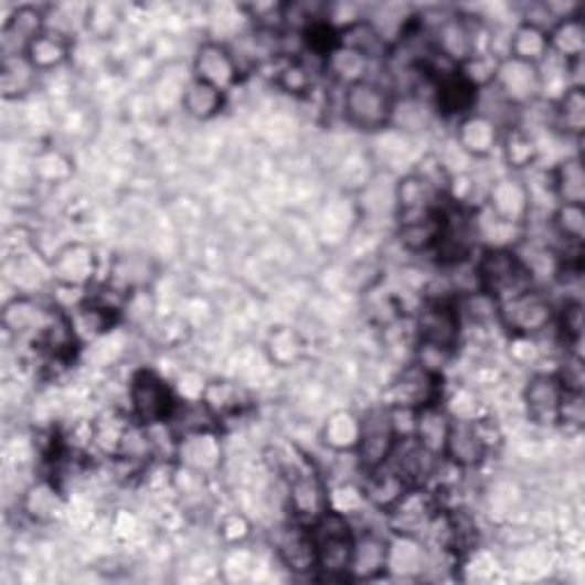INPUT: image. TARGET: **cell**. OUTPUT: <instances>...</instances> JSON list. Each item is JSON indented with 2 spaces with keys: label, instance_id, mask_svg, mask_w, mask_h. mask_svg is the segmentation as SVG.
Listing matches in <instances>:
<instances>
[{
  "label": "cell",
  "instance_id": "obj_33",
  "mask_svg": "<svg viewBox=\"0 0 585 585\" xmlns=\"http://www.w3.org/2000/svg\"><path fill=\"white\" fill-rule=\"evenodd\" d=\"M508 55L514 60L538 64L540 67V64H544L551 57L546 30L529 21H519L510 32Z\"/></svg>",
  "mask_w": 585,
  "mask_h": 585
},
{
  "label": "cell",
  "instance_id": "obj_55",
  "mask_svg": "<svg viewBox=\"0 0 585 585\" xmlns=\"http://www.w3.org/2000/svg\"><path fill=\"white\" fill-rule=\"evenodd\" d=\"M556 375L570 392H583V357L567 352V360Z\"/></svg>",
  "mask_w": 585,
  "mask_h": 585
},
{
  "label": "cell",
  "instance_id": "obj_44",
  "mask_svg": "<svg viewBox=\"0 0 585 585\" xmlns=\"http://www.w3.org/2000/svg\"><path fill=\"white\" fill-rule=\"evenodd\" d=\"M551 226L567 247L581 249L585 238V209L583 204H559L551 217Z\"/></svg>",
  "mask_w": 585,
  "mask_h": 585
},
{
  "label": "cell",
  "instance_id": "obj_14",
  "mask_svg": "<svg viewBox=\"0 0 585 585\" xmlns=\"http://www.w3.org/2000/svg\"><path fill=\"white\" fill-rule=\"evenodd\" d=\"M49 273L57 286L87 290L94 284L96 273H99V256H96L92 245L74 241L55 252L49 264Z\"/></svg>",
  "mask_w": 585,
  "mask_h": 585
},
{
  "label": "cell",
  "instance_id": "obj_37",
  "mask_svg": "<svg viewBox=\"0 0 585 585\" xmlns=\"http://www.w3.org/2000/svg\"><path fill=\"white\" fill-rule=\"evenodd\" d=\"M202 401L215 414L220 424L226 418H234V416L243 414L245 407L249 405V396H247L245 389L236 382H230V380H209Z\"/></svg>",
  "mask_w": 585,
  "mask_h": 585
},
{
  "label": "cell",
  "instance_id": "obj_10",
  "mask_svg": "<svg viewBox=\"0 0 585 585\" xmlns=\"http://www.w3.org/2000/svg\"><path fill=\"white\" fill-rule=\"evenodd\" d=\"M396 442L398 435L394 428L392 410L386 405L371 410L369 414L362 416V437L360 446L354 450L357 467H360L362 474H366L386 465L396 448Z\"/></svg>",
  "mask_w": 585,
  "mask_h": 585
},
{
  "label": "cell",
  "instance_id": "obj_49",
  "mask_svg": "<svg viewBox=\"0 0 585 585\" xmlns=\"http://www.w3.org/2000/svg\"><path fill=\"white\" fill-rule=\"evenodd\" d=\"M74 172L72 160L64 156L62 151L46 149L35 158V174L46 181V183H60L64 179H70Z\"/></svg>",
  "mask_w": 585,
  "mask_h": 585
},
{
  "label": "cell",
  "instance_id": "obj_13",
  "mask_svg": "<svg viewBox=\"0 0 585 585\" xmlns=\"http://www.w3.org/2000/svg\"><path fill=\"white\" fill-rule=\"evenodd\" d=\"M241 60L222 42H204L192 60V78H198L220 92H230L241 81Z\"/></svg>",
  "mask_w": 585,
  "mask_h": 585
},
{
  "label": "cell",
  "instance_id": "obj_52",
  "mask_svg": "<svg viewBox=\"0 0 585 585\" xmlns=\"http://www.w3.org/2000/svg\"><path fill=\"white\" fill-rule=\"evenodd\" d=\"M252 535V524L249 519L241 512H230L222 517L220 522V538L224 540V544L230 546H241L245 544V540Z\"/></svg>",
  "mask_w": 585,
  "mask_h": 585
},
{
  "label": "cell",
  "instance_id": "obj_28",
  "mask_svg": "<svg viewBox=\"0 0 585 585\" xmlns=\"http://www.w3.org/2000/svg\"><path fill=\"white\" fill-rule=\"evenodd\" d=\"M362 437V416L352 410L332 412L320 428V442L337 455H354Z\"/></svg>",
  "mask_w": 585,
  "mask_h": 585
},
{
  "label": "cell",
  "instance_id": "obj_45",
  "mask_svg": "<svg viewBox=\"0 0 585 585\" xmlns=\"http://www.w3.org/2000/svg\"><path fill=\"white\" fill-rule=\"evenodd\" d=\"M499 55L497 53H476L458 64V74L467 81L476 92H482L494 85V76L499 70Z\"/></svg>",
  "mask_w": 585,
  "mask_h": 585
},
{
  "label": "cell",
  "instance_id": "obj_31",
  "mask_svg": "<svg viewBox=\"0 0 585 585\" xmlns=\"http://www.w3.org/2000/svg\"><path fill=\"white\" fill-rule=\"evenodd\" d=\"M72 51H74L72 38L60 35V32L46 28L42 35L28 46L25 57L32 62V67H35L40 74H46V72H55L64 67V64H67L72 57Z\"/></svg>",
  "mask_w": 585,
  "mask_h": 585
},
{
  "label": "cell",
  "instance_id": "obj_3",
  "mask_svg": "<svg viewBox=\"0 0 585 585\" xmlns=\"http://www.w3.org/2000/svg\"><path fill=\"white\" fill-rule=\"evenodd\" d=\"M394 102L396 96L392 89L371 78L352 83L343 94V117L357 131L377 134L382 128L392 126Z\"/></svg>",
  "mask_w": 585,
  "mask_h": 585
},
{
  "label": "cell",
  "instance_id": "obj_40",
  "mask_svg": "<svg viewBox=\"0 0 585 585\" xmlns=\"http://www.w3.org/2000/svg\"><path fill=\"white\" fill-rule=\"evenodd\" d=\"M266 354L277 369H292L305 360L307 343L298 330L275 328L266 339Z\"/></svg>",
  "mask_w": 585,
  "mask_h": 585
},
{
  "label": "cell",
  "instance_id": "obj_46",
  "mask_svg": "<svg viewBox=\"0 0 585 585\" xmlns=\"http://www.w3.org/2000/svg\"><path fill=\"white\" fill-rule=\"evenodd\" d=\"M561 337L565 341V348L570 354L583 357V305L578 300H567L563 309L556 313Z\"/></svg>",
  "mask_w": 585,
  "mask_h": 585
},
{
  "label": "cell",
  "instance_id": "obj_9",
  "mask_svg": "<svg viewBox=\"0 0 585 585\" xmlns=\"http://www.w3.org/2000/svg\"><path fill=\"white\" fill-rule=\"evenodd\" d=\"M446 194L433 181L412 172L394 185V211L398 226L426 222L444 211Z\"/></svg>",
  "mask_w": 585,
  "mask_h": 585
},
{
  "label": "cell",
  "instance_id": "obj_15",
  "mask_svg": "<svg viewBox=\"0 0 585 585\" xmlns=\"http://www.w3.org/2000/svg\"><path fill=\"white\" fill-rule=\"evenodd\" d=\"M174 458L177 465L198 471L202 476H213L222 467L224 448H222V437L215 430H198L188 433L183 437H177L174 442Z\"/></svg>",
  "mask_w": 585,
  "mask_h": 585
},
{
  "label": "cell",
  "instance_id": "obj_38",
  "mask_svg": "<svg viewBox=\"0 0 585 585\" xmlns=\"http://www.w3.org/2000/svg\"><path fill=\"white\" fill-rule=\"evenodd\" d=\"M226 104V94L192 78L183 92H181V108L188 117L198 119V121H209L213 117H217L224 110Z\"/></svg>",
  "mask_w": 585,
  "mask_h": 585
},
{
  "label": "cell",
  "instance_id": "obj_29",
  "mask_svg": "<svg viewBox=\"0 0 585 585\" xmlns=\"http://www.w3.org/2000/svg\"><path fill=\"white\" fill-rule=\"evenodd\" d=\"M337 46L360 53L371 62L392 55V46L386 44V40L380 35L377 28L364 17L337 30Z\"/></svg>",
  "mask_w": 585,
  "mask_h": 585
},
{
  "label": "cell",
  "instance_id": "obj_41",
  "mask_svg": "<svg viewBox=\"0 0 585 585\" xmlns=\"http://www.w3.org/2000/svg\"><path fill=\"white\" fill-rule=\"evenodd\" d=\"M23 512L35 522H53L64 512V499L51 480H40L25 492Z\"/></svg>",
  "mask_w": 585,
  "mask_h": 585
},
{
  "label": "cell",
  "instance_id": "obj_36",
  "mask_svg": "<svg viewBox=\"0 0 585 585\" xmlns=\"http://www.w3.org/2000/svg\"><path fill=\"white\" fill-rule=\"evenodd\" d=\"M551 190L559 204H583L585 202V172L583 158L578 153L565 156L551 170Z\"/></svg>",
  "mask_w": 585,
  "mask_h": 585
},
{
  "label": "cell",
  "instance_id": "obj_32",
  "mask_svg": "<svg viewBox=\"0 0 585 585\" xmlns=\"http://www.w3.org/2000/svg\"><path fill=\"white\" fill-rule=\"evenodd\" d=\"M450 424L453 418L448 416V412L444 410L442 403L437 405H428L424 410H416V416H414V433L412 437L428 448L430 453L435 455H444V446H446V437H448V430H450Z\"/></svg>",
  "mask_w": 585,
  "mask_h": 585
},
{
  "label": "cell",
  "instance_id": "obj_39",
  "mask_svg": "<svg viewBox=\"0 0 585 585\" xmlns=\"http://www.w3.org/2000/svg\"><path fill=\"white\" fill-rule=\"evenodd\" d=\"M40 72L32 67L25 55H3L0 62V92L6 99H21V96L35 89Z\"/></svg>",
  "mask_w": 585,
  "mask_h": 585
},
{
  "label": "cell",
  "instance_id": "obj_19",
  "mask_svg": "<svg viewBox=\"0 0 585 585\" xmlns=\"http://www.w3.org/2000/svg\"><path fill=\"white\" fill-rule=\"evenodd\" d=\"M439 460V455L421 446L414 437H403L396 442L389 465L407 480L410 487H428L437 476Z\"/></svg>",
  "mask_w": 585,
  "mask_h": 585
},
{
  "label": "cell",
  "instance_id": "obj_42",
  "mask_svg": "<svg viewBox=\"0 0 585 585\" xmlns=\"http://www.w3.org/2000/svg\"><path fill=\"white\" fill-rule=\"evenodd\" d=\"M556 126L572 138H581L585 131V87H567L556 96L554 104Z\"/></svg>",
  "mask_w": 585,
  "mask_h": 585
},
{
  "label": "cell",
  "instance_id": "obj_11",
  "mask_svg": "<svg viewBox=\"0 0 585 585\" xmlns=\"http://www.w3.org/2000/svg\"><path fill=\"white\" fill-rule=\"evenodd\" d=\"M492 87L510 108H529L542 99V67L506 55L499 60Z\"/></svg>",
  "mask_w": 585,
  "mask_h": 585
},
{
  "label": "cell",
  "instance_id": "obj_26",
  "mask_svg": "<svg viewBox=\"0 0 585 585\" xmlns=\"http://www.w3.org/2000/svg\"><path fill=\"white\" fill-rule=\"evenodd\" d=\"M119 313L94 302L87 298L83 305H78L74 311H70V322H72V332L78 341V345H92L96 341H102L113 332L117 325Z\"/></svg>",
  "mask_w": 585,
  "mask_h": 585
},
{
  "label": "cell",
  "instance_id": "obj_2",
  "mask_svg": "<svg viewBox=\"0 0 585 585\" xmlns=\"http://www.w3.org/2000/svg\"><path fill=\"white\" fill-rule=\"evenodd\" d=\"M309 529L316 544V572L322 578L332 581L348 578L354 546V529L350 526V519L328 510Z\"/></svg>",
  "mask_w": 585,
  "mask_h": 585
},
{
  "label": "cell",
  "instance_id": "obj_54",
  "mask_svg": "<svg viewBox=\"0 0 585 585\" xmlns=\"http://www.w3.org/2000/svg\"><path fill=\"white\" fill-rule=\"evenodd\" d=\"M119 23V14L113 6H89L87 17H85V28L92 30L94 35H108L113 28Z\"/></svg>",
  "mask_w": 585,
  "mask_h": 585
},
{
  "label": "cell",
  "instance_id": "obj_16",
  "mask_svg": "<svg viewBox=\"0 0 585 585\" xmlns=\"http://www.w3.org/2000/svg\"><path fill=\"white\" fill-rule=\"evenodd\" d=\"M565 384L556 373H535L524 386L526 414L540 428L559 426Z\"/></svg>",
  "mask_w": 585,
  "mask_h": 585
},
{
  "label": "cell",
  "instance_id": "obj_50",
  "mask_svg": "<svg viewBox=\"0 0 585 585\" xmlns=\"http://www.w3.org/2000/svg\"><path fill=\"white\" fill-rule=\"evenodd\" d=\"M277 85L288 94H307L313 85L311 70L302 60H288L277 72Z\"/></svg>",
  "mask_w": 585,
  "mask_h": 585
},
{
  "label": "cell",
  "instance_id": "obj_4",
  "mask_svg": "<svg viewBox=\"0 0 585 585\" xmlns=\"http://www.w3.org/2000/svg\"><path fill=\"white\" fill-rule=\"evenodd\" d=\"M284 478L288 480V508L296 522L311 526L330 510V485L309 458H298Z\"/></svg>",
  "mask_w": 585,
  "mask_h": 585
},
{
  "label": "cell",
  "instance_id": "obj_20",
  "mask_svg": "<svg viewBox=\"0 0 585 585\" xmlns=\"http://www.w3.org/2000/svg\"><path fill=\"white\" fill-rule=\"evenodd\" d=\"M503 128L482 113H469L458 121V131H455V145L458 149L474 160L490 158L501 145Z\"/></svg>",
  "mask_w": 585,
  "mask_h": 585
},
{
  "label": "cell",
  "instance_id": "obj_18",
  "mask_svg": "<svg viewBox=\"0 0 585 585\" xmlns=\"http://www.w3.org/2000/svg\"><path fill=\"white\" fill-rule=\"evenodd\" d=\"M430 567V554L418 535L398 533L386 544V574L392 578H418Z\"/></svg>",
  "mask_w": 585,
  "mask_h": 585
},
{
  "label": "cell",
  "instance_id": "obj_24",
  "mask_svg": "<svg viewBox=\"0 0 585 585\" xmlns=\"http://www.w3.org/2000/svg\"><path fill=\"white\" fill-rule=\"evenodd\" d=\"M386 544L389 538L375 531H354V546L350 561V581H375L386 574Z\"/></svg>",
  "mask_w": 585,
  "mask_h": 585
},
{
  "label": "cell",
  "instance_id": "obj_7",
  "mask_svg": "<svg viewBox=\"0 0 585 585\" xmlns=\"http://www.w3.org/2000/svg\"><path fill=\"white\" fill-rule=\"evenodd\" d=\"M462 334V313L458 302L439 298L428 300L416 313V337L418 345L455 352Z\"/></svg>",
  "mask_w": 585,
  "mask_h": 585
},
{
  "label": "cell",
  "instance_id": "obj_27",
  "mask_svg": "<svg viewBox=\"0 0 585 585\" xmlns=\"http://www.w3.org/2000/svg\"><path fill=\"white\" fill-rule=\"evenodd\" d=\"M153 279L156 266L151 258H147L145 254H121L113 262L106 284L131 298L136 292L147 290Z\"/></svg>",
  "mask_w": 585,
  "mask_h": 585
},
{
  "label": "cell",
  "instance_id": "obj_51",
  "mask_svg": "<svg viewBox=\"0 0 585 585\" xmlns=\"http://www.w3.org/2000/svg\"><path fill=\"white\" fill-rule=\"evenodd\" d=\"M559 426H565L567 430H581L585 426L583 392H570V389H565V396L561 403V414H559Z\"/></svg>",
  "mask_w": 585,
  "mask_h": 585
},
{
  "label": "cell",
  "instance_id": "obj_1",
  "mask_svg": "<svg viewBox=\"0 0 585 585\" xmlns=\"http://www.w3.org/2000/svg\"><path fill=\"white\" fill-rule=\"evenodd\" d=\"M476 286L499 305L533 288V268L517 249H482L476 264Z\"/></svg>",
  "mask_w": 585,
  "mask_h": 585
},
{
  "label": "cell",
  "instance_id": "obj_23",
  "mask_svg": "<svg viewBox=\"0 0 585 585\" xmlns=\"http://www.w3.org/2000/svg\"><path fill=\"white\" fill-rule=\"evenodd\" d=\"M487 450L474 421H453L442 458L458 469H474L485 462Z\"/></svg>",
  "mask_w": 585,
  "mask_h": 585
},
{
  "label": "cell",
  "instance_id": "obj_21",
  "mask_svg": "<svg viewBox=\"0 0 585 585\" xmlns=\"http://www.w3.org/2000/svg\"><path fill=\"white\" fill-rule=\"evenodd\" d=\"M46 14L35 6H19L0 30V49L3 55H25L28 46L46 30Z\"/></svg>",
  "mask_w": 585,
  "mask_h": 585
},
{
  "label": "cell",
  "instance_id": "obj_17",
  "mask_svg": "<svg viewBox=\"0 0 585 585\" xmlns=\"http://www.w3.org/2000/svg\"><path fill=\"white\" fill-rule=\"evenodd\" d=\"M275 554L279 563L298 576L313 574L316 563V544L311 529L292 519V524H286L275 535Z\"/></svg>",
  "mask_w": 585,
  "mask_h": 585
},
{
  "label": "cell",
  "instance_id": "obj_34",
  "mask_svg": "<svg viewBox=\"0 0 585 585\" xmlns=\"http://www.w3.org/2000/svg\"><path fill=\"white\" fill-rule=\"evenodd\" d=\"M549 35V51L561 62L583 60L585 55V23L583 17H567L556 21L546 30Z\"/></svg>",
  "mask_w": 585,
  "mask_h": 585
},
{
  "label": "cell",
  "instance_id": "obj_35",
  "mask_svg": "<svg viewBox=\"0 0 585 585\" xmlns=\"http://www.w3.org/2000/svg\"><path fill=\"white\" fill-rule=\"evenodd\" d=\"M503 160L510 172L519 174L529 168H533L540 158V145L522 126H508L501 134V145H499Z\"/></svg>",
  "mask_w": 585,
  "mask_h": 585
},
{
  "label": "cell",
  "instance_id": "obj_30",
  "mask_svg": "<svg viewBox=\"0 0 585 585\" xmlns=\"http://www.w3.org/2000/svg\"><path fill=\"white\" fill-rule=\"evenodd\" d=\"M136 424L134 416H124L119 412H104L102 416H96L89 426V444L102 450L108 458H119V453L124 448V442L128 437V430Z\"/></svg>",
  "mask_w": 585,
  "mask_h": 585
},
{
  "label": "cell",
  "instance_id": "obj_8",
  "mask_svg": "<svg viewBox=\"0 0 585 585\" xmlns=\"http://www.w3.org/2000/svg\"><path fill=\"white\" fill-rule=\"evenodd\" d=\"M444 398V377L437 371L426 369L424 364L405 366L394 382L386 389V405L403 410H424L437 405Z\"/></svg>",
  "mask_w": 585,
  "mask_h": 585
},
{
  "label": "cell",
  "instance_id": "obj_12",
  "mask_svg": "<svg viewBox=\"0 0 585 585\" xmlns=\"http://www.w3.org/2000/svg\"><path fill=\"white\" fill-rule=\"evenodd\" d=\"M485 211H490L497 220L512 224V226H526L531 211H533V194L526 181L514 174L497 177L485 192Z\"/></svg>",
  "mask_w": 585,
  "mask_h": 585
},
{
  "label": "cell",
  "instance_id": "obj_53",
  "mask_svg": "<svg viewBox=\"0 0 585 585\" xmlns=\"http://www.w3.org/2000/svg\"><path fill=\"white\" fill-rule=\"evenodd\" d=\"M209 380L198 371H181L174 380V394L179 401H202Z\"/></svg>",
  "mask_w": 585,
  "mask_h": 585
},
{
  "label": "cell",
  "instance_id": "obj_48",
  "mask_svg": "<svg viewBox=\"0 0 585 585\" xmlns=\"http://www.w3.org/2000/svg\"><path fill=\"white\" fill-rule=\"evenodd\" d=\"M442 405L453 421H476L485 416L480 398L471 386H455L450 394L442 398Z\"/></svg>",
  "mask_w": 585,
  "mask_h": 585
},
{
  "label": "cell",
  "instance_id": "obj_43",
  "mask_svg": "<svg viewBox=\"0 0 585 585\" xmlns=\"http://www.w3.org/2000/svg\"><path fill=\"white\" fill-rule=\"evenodd\" d=\"M325 64H328V72L341 81L345 87L352 83H360V81H369V67H371V60H366L364 55L354 53L350 49L337 46L328 57H325Z\"/></svg>",
  "mask_w": 585,
  "mask_h": 585
},
{
  "label": "cell",
  "instance_id": "obj_47",
  "mask_svg": "<svg viewBox=\"0 0 585 585\" xmlns=\"http://www.w3.org/2000/svg\"><path fill=\"white\" fill-rule=\"evenodd\" d=\"M369 508L364 487L354 482H339L330 487V510L343 517L362 514Z\"/></svg>",
  "mask_w": 585,
  "mask_h": 585
},
{
  "label": "cell",
  "instance_id": "obj_5",
  "mask_svg": "<svg viewBox=\"0 0 585 585\" xmlns=\"http://www.w3.org/2000/svg\"><path fill=\"white\" fill-rule=\"evenodd\" d=\"M128 403H131V416L147 428L168 426V421L179 403L174 386L160 377L158 373L142 369L131 377L128 384Z\"/></svg>",
  "mask_w": 585,
  "mask_h": 585
},
{
  "label": "cell",
  "instance_id": "obj_6",
  "mask_svg": "<svg viewBox=\"0 0 585 585\" xmlns=\"http://www.w3.org/2000/svg\"><path fill=\"white\" fill-rule=\"evenodd\" d=\"M499 320L512 337H538L556 320V307L544 292L529 288L499 302Z\"/></svg>",
  "mask_w": 585,
  "mask_h": 585
},
{
  "label": "cell",
  "instance_id": "obj_22",
  "mask_svg": "<svg viewBox=\"0 0 585 585\" xmlns=\"http://www.w3.org/2000/svg\"><path fill=\"white\" fill-rule=\"evenodd\" d=\"M60 309H51L30 296H17L3 307V328L19 337H42Z\"/></svg>",
  "mask_w": 585,
  "mask_h": 585
},
{
  "label": "cell",
  "instance_id": "obj_25",
  "mask_svg": "<svg viewBox=\"0 0 585 585\" xmlns=\"http://www.w3.org/2000/svg\"><path fill=\"white\" fill-rule=\"evenodd\" d=\"M362 487H364L369 508H375L384 514L392 512L410 490L407 480L389 462L373 471H366Z\"/></svg>",
  "mask_w": 585,
  "mask_h": 585
}]
</instances>
